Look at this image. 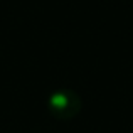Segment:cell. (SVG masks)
<instances>
[{"instance_id": "obj_1", "label": "cell", "mask_w": 133, "mask_h": 133, "mask_svg": "<svg viewBox=\"0 0 133 133\" xmlns=\"http://www.w3.org/2000/svg\"><path fill=\"white\" fill-rule=\"evenodd\" d=\"M83 101L78 93L72 89H57L49 94L47 98V110L57 120H71L81 111Z\"/></svg>"}]
</instances>
